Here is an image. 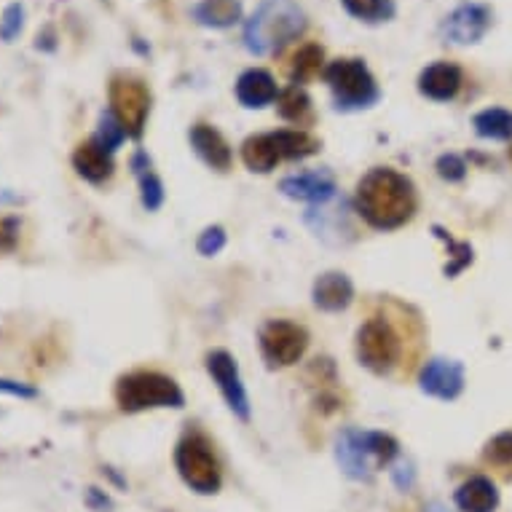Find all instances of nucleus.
I'll use <instances>...</instances> for the list:
<instances>
[{"label": "nucleus", "instance_id": "nucleus-1", "mask_svg": "<svg viewBox=\"0 0 512 512\" xmlns=\"http://www.w3.org/2000/svg\"><path fill=\"white\" fill-rule=\"evenodd\" d=\"M357 212L378 231L405 226L416 212L413 183L389 167L370 169L357 183Z\"/></svg>", "mask_w": 512, "mask_h": 512}, {"label": "nucleus", "instance_id": "nucleus-2", "mask_svg": "<svg viewBox=\"0 0 512 512\" xmlns=\"http://www.w3.org/2000/svg\"><path fill=\"white\" fill-rule=\"evenodd\" d=\"M306 30V17L293 0H266L244 27V46L255 57L282 51Z\"/></svg>", "mask_w": 512, "mask_h": 512}, {"label": "nucleus", "instance_id": "nucleus-3", "mask_svg": "<svg viewBox=\"0 0 512 512\" xmlns=\"http://www.w3.org/2000/svg\"><path fill=\"white\" fill-rule=\"evenodd\" d=\"M400 454V445L387 432L344 429L336 440V462L346 478L368 480L378 467H387Z\"/></svg>", "mask_w": 512, "mask_h": 512}, {"label": "nucleus", "instance_id": "nucleus-4", "mask_svg": "<svg viewBox=\"0 0 512 512\" xmlns=\"http://www.w3.org/2000/svg\"><path fill=\"white\" fill-rule=\"evenodd\" d=\"M116 403L121 411L140 413L151 408H183L185 397L169 376L153 370H135L118 378Z\"/></svg>", "mask_w": 512, "mask_h": 512}, {"label": "nucleus", "instance_id": "nucleus-5", "mask_svg": "<svg viewBox=\"0 0 512 512\" xmlns=\"http://www.w3.org/2000/svg\"><path fill=\"white\" fill-rule=\"evenodd\" d=\"M322 76L336 97L338 110H362L378 100L376 78L370 76L362 59H333L325 65Z\"/></svg>", "mask_w": 512, "mask_h": 512}, {"label": "nucleus", "instance_id": "nucleus-6", "mask_svg": "<svg viewBox=\"0 0 512 512\" xmlns=\"http://www.w3.org/2000/svg\"><path fill=\"white\" fill-rule=\"evenodd\" d=\"M175 467L180 478L196 494H215L220 488V464L212 454V445L202 435H185L177 443Z\"/></svg>", "mask_w": 512, "mask_h": 512}, {"label": "nucleus", "instance_id": "nucleus-7", "mask_svg": "<svg viewBox=\"0 0 512 512\" xmlns=\"http://www.w3.org/2000/svg\"><path fill=\"white\" fill-rule=\"evenodd\" d=\"M110 113L124 126L126 137L140 140L145 132V121L151 113V94L140 78L118 76L110 84Z\"/></svg>", "mask_w": 512, "mask_h": 512}, {"label": "nucleus", "instance_id": "nucleus-8", "mask_svg": "<svg viewBox=\"0 0 512 512\" xmlns=\"http://www.w3.org/2000/svg\"><path fill=\"white\" fill-rule=\"evenodd\" d=\"M357 357L368 370L384 376L400 360V336L387 319L373 317L357 330Z\"/></svg>", "mask_w": 512, "mask_h": 512}, {"label": "nucleus", "instance_id": "nucleus-9", "mask_svg": "<svg viewBox=\"0 0 512 512\" xmlns=\"http://www.w3.org/2000/svg\"><path fill=\"white\" fill-rule=\"evenodd\" d=\"M309 346V333L290 319H271L261 330V352L269 365L287 368L301 360Z\"/></svg>", "mask_w": 512, "mask_h": 512}, {"label": "nucleus", "instance_id": "nucleus-10", "mask_svg": "<svg viewBox=\"0 0 512 512\" xmlns=\"http://www.w3.org/2000/svg\"><path fill=\"white\" fill-rule=\"evenodd\" d=\"M306 223L319 239H325L328 244H346L354 239L352 210L344 199H338V194L330 202L314 204L306 212Z\"/></svg>", "mask_w": 512, "mask_h": 512}, {"label": "nucleus", "instance_id": "nucleus-11", "mask_svg": "<svg viewBox=\"0 0 512 512\" xmlns=\"http://www.w3.org/2000/svg\"><path fill=\"white\" fill-rule=\"evenodd\" d=\"M207 370H210L212 381L218 384L220 395L228 403V408L242 421L250 419V397H247V389H244L234 357L223 352V349L207 354Z\"/></svg>", "mask_w": 512, "mask_h": 512}, {"label": "nucleus", "instance_id": "nucleus-12", "mask_svg": "<svg viewBox=\"0 0 512 512\" xmlns=\"http://www.w3.org/2000/svg\"><path fill=\"white\" fill-rule=\"evenodd\" d=\"M421 392L435 400H456L464 392V368L462 362L435 357L421 368L419 376Z\"/></svg>", "mask_w": 512, "mask_h": 512}, {"label": "nucleus", "instance_id": "nucleus-13", "mask_svg": "<svg viewBox=\"0 0 512 512\" xmlns=\"http://www.w3.org/2000/svg\"><path fill=\"white\" fill-rule=\"evenodd\" d=\"M488 27H491V9L480 3H464L445 17L443 35L445 41L467 46V43H478L488 33Z\"/></svg>", "mask_w": 512, "mask_h": 512}, {"label": "nucleus", "instance_id": "nucleus-14", "mask_svg": "<svg viewBox=\"0 0 512 512\" xmlns=\"http://www.w3.org/2000/svg\"><path fill=\"white\" fill-rule=\"evenodd\" d=\"M279 191L287 199L295 202H309V204H322L330 202L336 191V177L328 169H311V172H301V175H290L279 183Z\"/></svg>", "mask_w": 512, "mask_h": 512}, {"label": "nucleus", "instance_id": "nucleus-15", "mask_svg": "<svg viewBox=\"0 0 512 512\" xmlns=\"http://www.w3.org/2000/svg\"><path fill=\"white\" fill-rule=\"evenodd\" d=\"M462 89V70L454 62H435L419 76V92L435 102L454 100Z\"/></svg>", "mask_w": 512, "mask_h": 512}, {"label": "nucleus", "instance_id": "nucleus-16", "mask_svg": "<svg viewBox=\"0 0 512 512\" xmlns=\"http://www.w3.org/2000/svg\"><path fill=\"white\" fill-rule=\"evenodd\" d=\"M191 145L194 151L202 156L207 167L218 169V172H228L231 169V145L226 143V137L220 135L218 129L210 124H196L191 129Z\"/></svg>", "mask_w": 512, "mask_h": 512}, {"label": "nucleus", "instance_id": "nucleus-17", "mask_svg": "<svg viewBox=\"0 0 512 512\" xmlns=\"http://www.w3.org/2000/svg\"><path fill=\"white\" fill-rule=\"evenodd\" d=\"M456 507L462 512H496L499 507V488L486 475H475L456 488Z\"/></svg>", "mask_w": 512, "mask_h": 512}, {"label": "nucleus", "instance_id": "nucleus-18", "mask_svg": "<svg viewBox=\"0 0 512 512\" xmlns=\"http://www.w3.org/2000/svg\"><path fill=\"white\" fill-rule=\"evenodd\" d=\"M236 97H239L244 108H266L279 97L277 81L266 70L252 68L242 73L239 81H236Z\"/></svg>", "mask_w": 512, "mask_h": 512}, {"label": "nucleus", "instance_id": "nucleus-19", "mask_svg": "<svg viewBox=\"0 0 512 512\" xmlns=\"http://www.w3.org/2000/svg\"><path fill=\"white\" fill-rule=\"evenodd\" d=\"M73 167L89 183H105L113 175V156L97 140H86L73 153Z\"/></svg>", "mask_w": 512, "mask_h": 512}, {"label": "nucleus", "instance_id": "nucleus-20", "mask_svg": "<svg viewBox=\"0 0 512 512\" xmlns=\"http://www.w3.org/2000/svg\"><path fill=\"white\" fill-rule=\"evenodd\" d=\"M354 298L352 279L341 271H328L314 282V303L322 311H344Z\"/></svg>", "mask_w": 512, "mask_h": 512}, {"label": "nucleus", "instance_id": "nucleus-21", "mask_svg": "<svg viewBox=\"0 0 512 512\" xmlns=\"http://www.w3.org/2000/svg\"><path fill=\"white\" fill-rule=\"evenodd\" d=\"M242 159L247 169L261 172V175H269L271 169H277V164L282 161L277 153V145L271 140V132L269 135H255L250 140H244Z\"/></svg>", "mask_w": 512, "mask_h": 512}, {"label": "nucleus", "instance_id": "nucleus-22", "mask_svg": "<svg viewBox=\"0 0 512 512\" xmlns=\"http://www.w3.org/2000/svg\"><path fill=\"white\" fill-rule=\"evenodd\" d=\"M271 140L277 145V153L282 161L309 159L319 151L317 140L301 132V129H279V132H271Z\"/></svg>", "mask_w": 512, "mask_h": 512}, {"label": "nucleus", "instance_id": "nucleus-23", "mask_svg": "<svg viewBox=\"0 0 512 512\" xmlns=\"http://www.w3.org/2000/svg\"><path fill=\"white\" fill-rule=\"evenodd\" d=\"M194 17L207 27H231L242 19L239 0H202L194 9Z\"/></svg>", "mask_w": 512, "mask_h": 512}, {"label": "nucleus", "instance_id": "nucleus-24", "mask_svg": "<svg viewBox=\"0 0 512 512\" xmlns=\"http://www.w3.org/2000/svg\"><path fill=\"white\" fill-rule=\"evenodd\" d=\"M132 169H135L137 180H140V191H143V204L145 210H159L161 204H164V185H161L159 175L153 172L151 159L145 156L143 151L135 153V159H132Z\"/></svg>", "mask_w": 512, "mask_h": 512}, {"label": "nucleus", "instance_id": "nucleus-25", "mask_svg": "<svg viewBox=\"0 0 512 512\" xmlns=\"http://www.w3.org/2000/svg\"><path fill=\"white\" fill-rule=\"evenodd\" d=\"M472 126L483 140H512V110L488 108L472 118Z\"/></svg>", "mask_w": 512, "mask_h": 512}, {"label": "nucleus", "instance_id": "nucleus-26", "mask_svg": "<svg viewBox=\"0 0 512 512\" xmlns=\"http://www.w3.org/2000/svg\"><path fill=\"white\" fill-rule=\"evenodd\" d=\"M322 62H325V51L317 43H309V46H303L298 49V54L293 57V65H290V78H293V84H306L311 78L317 76L322 68Z\"/></svg>", "mask_w": 512, "mask_h": 512}, {"label": "nucleus", "instance_id": "nucleus-27", "mask_svg": "<svg viewBox=\"0 0 512 512\" xmlns=\"http://www.w3.org/2000/svg\"><path fill=\"white\" fill-rule=\"evenodd\" d=\"M341 3L352 17L365 19V22H387L395 17L392 0H341Z\"/></svg>", "mask_w": 512, "mask_h": 512}, {"label": "nucleus", "instance_id": "nucleus-28", "mask_svg": "<svg viewBox=\"0 0 512 512\" xmlns=\"http://www.w3.org/2000/svg\"><path fill=\"white\" fill-rule=\"evenodd\" d=\"M279 100V116L285 118V121H301V118L309 116V110H311V100H309V94L303 92V86L293 84V86H287L285 92L279 94L277 97Z\"/></svg>", "mask_w": 512, "mask_h": 512}, {"label": "nucleus", "instance_id": "nucleus-29", "mask_svg": "<svg viewBox=\"0 0 512 512\" xmlns=\"http://www.w3.org/2000/svg\"><path fill=\"white\" fill-rule=\"evenodd\" d=\"M94 140L105 148V151H118V145L124 143L126 140V132L124 126L118 124V118L110 113V110H105L100 116V129H97V135H94Z\"/></svg>", "mask_w": 512, "mask_h": 512}, {"label": "nucleus", "instance_id": "nucleus-30", "mask_svg": "<svg viewBox=\"0 0 512 512\" xmlns=\"http://www.w3.org/2000/svg\"><path fill=\"white\" fill-rule=\"evenodd\" d=\"M25 27V9L19 3H11L9 9L3 11V19H0V41L11 43L14 38H19Z\"/></svg>", "mask_w": 512, "mask_h": 512}, {"label": "nucleus", "instance_id": "nucleus-31", "mask_svg": "<svg viewBox=\"0 0 512 512\" xmlns=\"http://www.w3.org/2000/svg\"><path fill=\"white\" fill-rule=\"evenodd\" d=\"M486 462L496 467L512 464V432H499V435L486 445Z\"/></svg>", "mask_w": 512, "mask_h": 512}, {"label": "nucleus", "instance_id": "nucleus-32", "mask_svg": "<svg viewBox=\"0 0 512 512\" xmlns=\"http://www.w3.org/2000/svg\"><path fill=\"white\" fill-rule=\"evenodd\" d=\"M437 175L448 180V183H459V180L467 177V164L454 153H445V156L437 159Z\"/></svg>", "mask_w": 512, "mask_h": 512}, {"label": "nucleus", "instance_id": "nucleus-33", "mask_svg": "<svg viewBox=\"0 0 512 512\" xmlns=\"http://www.w3.org/2000/svg\"><path fill=\"white\" fill-rule=\"evenodd\" d=\"M226 247V231L220 226H212L207 228L202 236H199V242H196V250L202 252V255H207V258H212V255H218L220 250Z\"/></svg>", "mask_w": 512, "mask_h": 512}, {"label": "nucleus", "instance_id": "nucleus-34", "mask_svg": "<svg viewBox=\"0 0 512 512\" xmlns=\"http://www.w3.org/2000/svg\"><path fill=\"white\" fill-rule=\"evenodd\" d=\"M19 239V220L3 218L0 220V252H9L17 247Z\"/></svg>", "mask_w": 512, "mask_h": 512}, {"label": "nucleus", "instance_id": "nucleus-35", "mask_svg": "<svg viewBox=\"0 0 512 512\" xmlns=\"http://www.w3.org/2000/svg\"><path fill=\"white\" fill-rule=\"evenodd\" d=\"M0 392H3V395L25 397V400H33V397H38V392H35L33 387L19 384V381H9V378H0Z\"/></svg>", "mask_w": 512, "mask_h": 512}, {"label": "nucleus", "instance_id": "nucleus-36", "mask_svg": "<svg viewBox=\"0 0 512 512\" xmlns=\"http://www.w3.org/2000/svg\"><path fill=\"white\" fill-rule=\"evenodd\" d=\"M392 478H395V483L400 488H403V491H408V488L413 486V470H411V464L408 462H403V459H400V462L395 464V470H392Z\"/></svg>", "mask_w": 512, "mask_h": 512}, {"label": "nucleus", "instance_id": "nucleus-37", "mask_svg": "<svg viewBox=\"0 0 512 512\" xmlns=\"http://www.w3.org/2000/svg\"><path fill=\"white\" fill-rule=\"evenodd\" d=\"M86 502H89V507H94V510H110V499L100 494V488H89V491H86Z\"/></svg>", "mask_w": 512, "mask_h": 512}, {"label": "nucleus", "instance_id": "nucleus-38", "mask_svg": "<svg viewBox=\"0 0 512 512\" xmlns=\"http://www.w3.org/2000/svg\"><path fill=\"white\" fill-rule=\"evenodd\" d=\"M427 512H448V510H445L443 504H429Z\"/></svg>", "mask_w": 512, "mask_h": 512}]
</instances>
